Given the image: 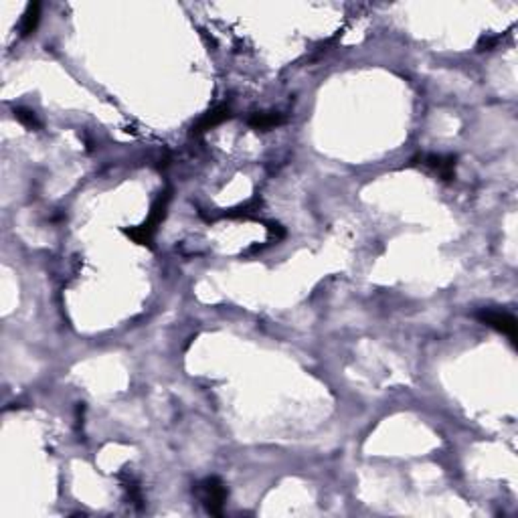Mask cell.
Listing matches in <instances>:
<instances>
[{
	"instance_id": "obj_1",
	"label": "cell",
	"mask_w": 518,
	"mask_h": 518,
	"mask_svg": "<svg viewBox=\"0 0 518 518\" xmlns=\"http://www.w3.org/2000/svg\"><path fill=\"white\" fill-rule=\"evenodd\" d=\"M168 201H170V195L166 192L165 197H160V199L154 203V207L150 211V217H148V221H146L144 225H140V227L136 229H128L125 233H128L136 243H140V245H150L154 231H156V227H158V225L162 223V219H165Z\"/></svg>"
},
{
	"instance_id": "obj_2",
	"label": "cell",
	"mask_w": 518,
	"mask_h": 518,
	"mask_svg": "<svg viewBox=\"0 0 518 518\" xmlns=\"http://www.w3.org/2000/svg\"><path fill=\"white\" fill-rule=\"evenodd\" d=\"M199 494H201V500H203L208 515H215V517L223 515V504L227 500V488L223 486V482L219 478H207L199 486Z\"/></svg>"
},
{
	"instance_id": "obj_3",
	"label": "cell",
	"mask_w": 518,
	"mask_h": 518,
	"mask_svg": "<svg viewBox=\"0 0 518 518\" xmlns=\"http://www.w3.org/2000/svg\"><path fill=\"white\" fill-rule=\"evenodd\" d=\"M476 318L480 322H484V324H488V326H492L494 330L502 332V334H506V336H510L512 340L517 338V318L512 316V314H508V312H500V310H480L476 314Z\"/></svg>"
},
{
	"instance_id": "obj_4",
	"label": "cell",
	"mask_w": 518,
	"mask_h": 518,
	"mask_svg": "<svg viewBox=\"0 0 518 518\" xmlns=\"http://www.w3.org/2000/svg\"><path fill=\"white\" fill-rule=\"evenodd\" d=\"M421 165L432 168L443 181H452L456 176V158L454 156H441V154H423Z\"/></svg>"
},
{
	"instance_id": "obj_5",
	"label": "cell",
	"mask_w": 518,
	"mask_h": 518,
	"mask_svg": "<svg viewBox=\"0 0 518 518\" xmlns=\"http://www.w3.org/2000/svg\"><path fill=\"white\" fill-rule=\"evenodd\" d=\"M231 118V109H229V105H219V107H215V109H211L208 114H205L197 125L192 128V134H203V132H207L211 128H215V125H219L221 122H225Z\"/></svg>"
},
{
	"instance_id": "obj_6",
	"label": "cell",
	"mask_w": 518,
	"mask_h": 518,
	"mask_svg": "<svg viewBox=\"0 0 518 518\" xmlns=\"http://www.w3.org/2000/svg\"><path fill=\"white\" fill-rule=\"evenodd\" d=\"M39 19H41V4L39 2H33V4H29L26 6V10H24V15H22V21H21V35L22 37H26V35H31L35 29H37V24H39Z\"/></svg>"
},
{
	"instance_id": "obj_7",
	"label": "cell",
	"mask_w": 518,
	"mask_h": 518,
	"mask_svg": "<svg viewBox=\"0 0 518 518\" xmlns=\"http://www.w3.org/2000/svg\"><path fill=\"white\" fill-rule=\"evenodd\" d=\"M284 124V116L277 112H270V114H253L249 118V125L255 130H270L275 125Z\"/></svg>"
},
{
	"instance_id": "obj_8",
	"label": "cell",
	"mask_w": 518,
	"mask_h": 518,
	"mask_svg": "<svg viewBox=\"0 0 518 518\" xmlns=\"http://www.w3.org/2000/svg\"><path fill=\"white\" fill-rule=\"evenodd\" d=\"M15 114H17V118H19V122L24 124L26 128H41V122L37 120V116H35V112H31V109H24V107H19V109H15Z\"/></svg>"
}]
</instances>
